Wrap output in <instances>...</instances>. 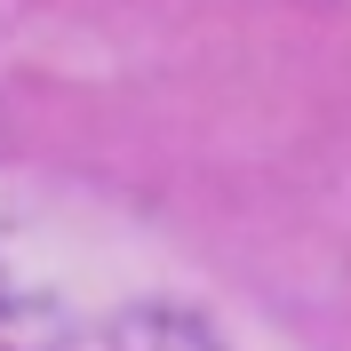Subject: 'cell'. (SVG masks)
<instances>
[]
</instances>
